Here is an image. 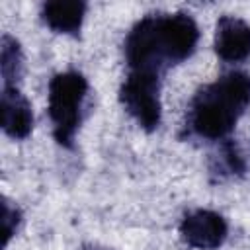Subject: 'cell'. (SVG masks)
Segmentation results:
<instances>
[{
    "label": "cell",
    "mask_w": 250,
    "mask_h": 250,
    "mask_svg": "<svg viewBox=\"0 0 250 250\" xmlns=\"http://www.w3.org/2000/svg\"><path fill=\"white\" fill-rule=\"evenodd\" d=\"M211 172L221 174V176H242L246 172V162L234 141L227 139L223 141L219 152L211 160Z\"/></svg>",
    "instance_id": "obj_10"
},
{
    "label": "cell",
    "mask_w": 250,
    "mask_h": 250,
    "mask_svg": "<svg viewBox=\"0 0 250 250\" xmlns=\"http://www.w3.org/2000/svg\"><path fill=\"white\" fill-rule=\"evenodd\" d=\"M250 105V74L229 70L201 86L186 113V129L205 141H227Z\"/></svg>",
    "instance_id": "obj_2"
},
{
    "label": "cell",
    "mask_w": 250,
    "mask_h": 250,
    "mask_svg": "<svg viewBox=\"0 0 250 250\" xmlns=\"http://www.w3.org/2000/svg\"><path fill=\"white\" fill-rule=\"evenodd\" d=\"M199 43V27L186 12L146 14L123 41L127 74L160 82L166 72L189 59Z\"/></svg>",
    "instance_id": "obj_1"
},
{
    "label": "cell",
    "mask_w": 250,
    "mask_h": 250,
    "mask_svg": "<svg viewBox=\"0 0 250 250\" xmlns=\"http://www.w3.org/2000/svg\"><path fill=\"white\" fill-rule=\"evenodd\" d=\"M88 80L78 70H64L51 78L47 92V113L53 123V137L62 148H72L82 123Z\"/></svg>",
    "instance_id": "obj_3"
},
{
    "label": "cell",
    "mask_w": 250,
    "mask_h": 250,
    "mask_svg": "<svg viewBox=\"0 0 250 250\" xmlns=\"http://www.w3.org/2000/svg\"><path fill=\"white\" fill-rule=\"evenodd\" d=\"M20 223H21V211L4 197L2 199V244L4 246H8L10 238L16 234Z\"/></svg>",
    "instance_id": "obj_11"
},
{
    "label": "cell",
    "mask_w": 250,
    "mask_h": 250,
    "mask_svg": "<svg viewBox=\"0 0 250 250\" xmlns=\"http://www.w3.org/2000/svg\"><path fill=\"white\" fill-rule=\"evenodd\" d=\"M88 4L80 0H70V2H45L41 6V20L49 29L55 33H64L78 37L82 29V21L86 16Z\"/></svg>",
    "instance_id": "obj_8"
},
{
    "label": "cell",
    "mask_w": 250,
    "mask_h": 250,
    "mask_svg": "<svg viewBox=\"0 0 250 250\" xmlns=\"http://www.w3.org/2000/svg\"><path fill=\"white\" fill-rule=\"evenodd\" d=\"M160 88H162L160 82L146 80L133 74H125L119 86V102L123 109L146 133L154 131L162 121Z\"/></svg>",
    "instance_id": "obj_4"
},
{
    "label": "cell",
    "mask_w": 250,
    "mask_h": 250,
    "mask_svg": "<svg viewBox=\"0 0 250 250\" xmlns=\"http://www.w3.org/2000/svg\"><path fill=\"white\" fill-rule=\"evenodd\" d=\"M215 53L225 62H242L250 57V23L236 16H221L215 25Z\"/></svg>",
    "instance_id": "obj_6"
},
{
    "label": "cell",
    "mask_w": 250,
    "mask_h": 250,
    "mask_svg": "<svg viewBox=\"0 0 250 250\" xmlns=\"http://www.w3.org/2000/svg\"><path fill=\"white\" fill-rule=\"evenodd\" d=\"M182 240L195 250H217L229 234V225L223 215L211 209L189 211L180 223Z\"/></svg>",
    "instance_id": "obj_5"
},
{
    "label": "cell",
    "mask_w": 250,
    "mask_h": 250,
    "mask_svg": "<svg viewBox=\"0 0 250 250\" xmlns=\"http://www.w3.org/2000/svg\"><path fill=\"white\" fill-rule=\"evenodd\" d=\"M0 117H2V131L10 139L21 141L29 137L33 129V109L29 100L20 92V88H2Z\"/></svg>",
    "instance_id": "obj_7"
},
{
    "label": "cell",
    "mask_w": 250,
    "mask_h": 250,
    "mask_svg": "<svg viewBox=\"0 0 250 250\" xmlns=\"http://www.w3.org/2000/svg\"><path fill=\"white\" fill-rule=\"evenodd\" d=\"M82 250H105V248H98V246H86V248H82Z\"/></svg>",
    "instance_id": "obj_12"
},
{
    "label": "cell",
    "mask_w": 250,
    "mask_h": 250,
    "mask_svg": "<svg viewBox=\"0 0 250 250\" xmlns=\"http://www.w3.org/2000/svg\"><path fill=\"white\" fill-rule=\"evenodd\" d=\"M0 74L2 88H18V82L23 74V53L21 45L12 35H2L0 43Z\"/></svg>",
    "instance_id": "obj_9"
}]
</instances>
